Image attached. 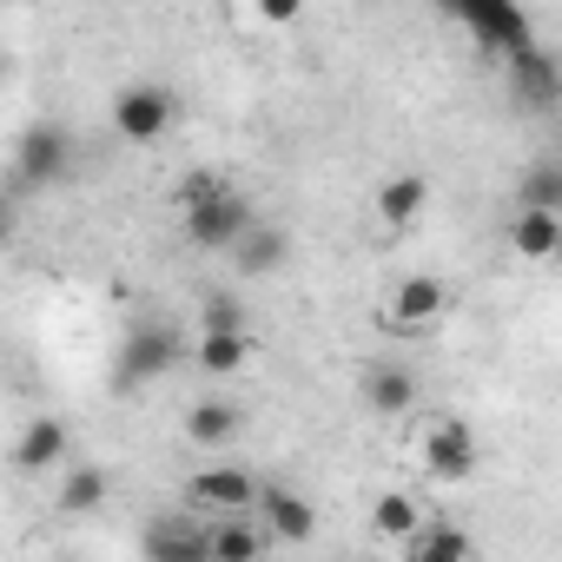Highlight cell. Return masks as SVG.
Instances as JSON below:
<instances>
[{
  "instance_id": "obj_1",
  "label": "cell",
  "mask_w": 562,
  "mask_h": 562,
  "mask_svg": "<svg viewBox=\"0 0 562 562\" xmlns=\"http://www.w3.org/2000/svg\"><path fill=\"white\" fill-rule=\"evenodd\" d=\"M186 351H192L186 325H172V318H139V325L120 338V351H113V378H106L113 397H133V391L159 384L166 371L186 364Z\"/></svg>"
},
{
  "instance_id": "obj_2",
  "label": "cell",
  "mask_w": 562,
  "mask_h": 562,
  "mask_svg": "<svg viewBox=\"0 0 562 562\" xmlns=\"http://www.w3.org/2000/svg\"><path fill=\"white\" fill-rule=\"evenodd\" d=\"M251 218H258V212H251V199H245L232 179H225L218 192H205L199 205H186V212H179V225H186V245H192V251H232V245H238V232H245Z\"/></svg>"
},
{
  "instance_id": "obj_3",
  "label": "cell",
  "mask_w": 562,
  "mask_h": 562,
  "mask_svg": "<svg viewBox=\"0 0 562 562\" xmlns=\"http://www.w3.org/2000/svg\"><path fill=\"white\" fill-rule=\"evenodd\" d=\"M172 120H179V100L159 80H133V87L113 93V133L126 146H159L172 133Z\"/></svg>"
},
{
  "instance_id": "obj_4",
  "label": "cell",
  "mask_w": 562,
  "mask_h": 562,
  "mask_svg": "<svg viewBox=\"0 0 562 562\" xmlns=\"http://www.w3.org/2000/svg\"><path fill=\"white\" fill-rule=\"evenodd\" d=\"M14 172H21V186H34V192L60 186V179L74 172V133L54 126V120H34V126L21 133V146H14Z\"/></svg>"
},
{
  "instance_id": "obj_5",
  "label": "cell",
  "mask_w": 562,
  "mask_h": 562,
  "mask_svg": "<svg viewBox=\"0 0 562 562\" xmlns=\"http://www.w3.org/2000/svg\"><path fill=\"white\" fill-rule=\"evenodd\" d=\"M450 312V285L437 271H411V278H397L391 285V299H384V331H430L437 318Z\"/></svg>"
},
{
  "instance_id": "obj_6",
  "label": "cell",
  "mask_w": 562,
  "mask_h": 562,
  "mask_svg": "<svg viewBox=\"0 0 562 562\" xmlns=\"http://www.w3.org/2000/svg\"><path fill=\"white\" fill-rule=\"evenodd\" d=\"M443 8L463 21V34H476L490 54H516V47H529L536 34H529V14L516 8V0H443Z\"/></svg>"
},
{
  "instance_id": "obj_7",
  "label": "cell",
  "mask_w": 562,
  "mask_h": 562,
  "mask_svg": "<svg viewBox=\"0 0 562 562\" xmlns=\"http://www.w3.org/2000/svg\"><path fill=\"white\" fill-rule=\"evenodd\" d=\"M251 516H258V529H265L271 542H312V536H318V509H312V496L278 490V483H258Z\"/></svg>"
},
{
  "instance_id": "obj_8",
  "label": "cell",
  "mask_w": 562,
  "mask_h": 562,
  "mask_svg": "<svg viewBox=\"0 0 562 562\" xmlns=\"http://www.w3.org/2000/svg\"><path fill=\"white\" fill-rule=\"evenodd\" d=\"M186 496H192L199 509H212V516H245V509L258 503V476H251L245 463H212V470H199V476L186 483Z\"/></svg>"
},
{
  "instance_id": "obj_9",
  "label": "cell",
  "mask_w": 562,
  "mask_h": 562,
  "mask_svg": "<svg viewBox=\"0 0 562 562\" xmlns=\"http://www.w3.org/2000/svg\"><path fill=\"white\" fill-rule=\"evenodd\" d=\"M146 562H205V522L192 509H166L139 529Z\"/></svg>"
},
{
  "instance_id": "obj_10",
  "label": "cell",
  "mask_w": 562,
  "mask_h": 562,
  "mask_svg": "<svg viewBox=\"0 0 562 562\" xmlns=\"http://www.w3.org/2000/svg\"><path fill=\"white\" fill-rule=\"evenodd\" d=\"M509 60V93L522 100V106H536V113H549L555 100H562V67H555V54L549 47H516V54H503Z\"/></svg>"
},
{
  "instance_id": "obj_11",
  "label": "cell",
  "mask_w": 562,
  "mask_h": 562,
  "mask_svg": "<svg viewBox=\"0 0 562 562\" xmlns=\"http://www.w3.org/2000/svg\"><path fill=\"white\" fill-rule=\"evenodd\" d=\"M424 470H430L437 483H463V476H476V430H470L463 417H443V424L424 437Z\"/></svg>"
},
{
  "instance_id": "obj_12",
  "label": "cell",
  "mask_w": 562,
  "mask_h": 562,
  "mask_svg": "<svg viewBox=\"0 0 562 562\" xmlns=\"http://www.w3.org/2000/svg\"><path fill=\"white\" fill-rule=\"evenodd\" d=\"M74 457V430L60 424V417H34L21 437H14V450H8V463L21 470V476H41V470H60Z\"/></svg>"
},
{
  "instance_id": "obj_13",
  "label": "cell",
  "mask_w": 562,
  "mask_h": 562,
  "mask_svg": "<svg viewBox=\"0 0 562 562\" xmlns=\"http://www.w3.org/2000/svg\"><path fill=\"white\" fill-rule=\"evenodd\" d=\"M285 258H292V232H285V225H265V218H251V225L238 232V245H232V265H238L245 285H251V278L285 271Z\"/></svg>"
},
{
  "instance_id": "obj_14",
  "label": "cell",
  "mask_w": 562,
  "mask_h": 562,
  "mask_svg": "<svg viewBox=\"0 0 562 562\" xmlns=\"http://www.w3.org/2000/svg\"><path fill=\"white\" fill-rule=\"evenodd\" d=\"M509 245H516V258H529V265H549V258L562 251V212L516 205V218H509Z\"/></svg>"
},
{
  "instance_id": "obj_15",
  "label": "cell",
  "mask_w": 562,
  "mask_h": 562,
  "mask_svg": "<svg viewBox=\"0 0 562 562\" xmlns=\"http://www.w3.org/2000/svg\"><path fill=\"white\" fill-rule=\"evenodd\" d=\"M251 351H258V345H251V325H245V331H199L186 358H192L205 378H238V371L251 364Z\"/></svg>"
},
{
  "instance_id": "obj_16",
  "label": "cell",
  "mask_w": 562,
  "mask_h": 562,
  "mask_svg": "<svg viewBox=\"0 0 562 562\" xmlns=\"http://www.w3.org/2000/svg\"><path fill=\"white\" fill-rule=\"evenodd\" d=\"M364 404H371V417H411L417 411V371L411 364H371L364 371Z\"/></svg>"
},
{
  "instance_id": "obj_17",
  "label": "cell",
  "mask_w": 562,
  "mask_h": 562,
  "mask_svg": "<svg viewBox=\"0 0 562 562\" xmlns=\"http://www.w3.org/2000/svg\"><path fill=\"white\" fill-rule=\"evenodd\" d=\"M238 430H245V404H232V397H199L186 411V437L199 450H225V443H238Z\"/></svg>"
},
{
  "instance_id": "obj_18",
  "label": "cell",
  "mask_w": 562,
  "mask_h": 562,
  "mask_svg": "<svg viewBox=\"0 0 562 562\" xmlns=\"http://www.w3.org/2000/svg\"><path fill=\"white\" fill-rule=\"evenodd\" d=\"M424 205H430V179H424V172H391V179L378 186V218H384L391 232H411V225L424 218Z\"/></svg>"
},
{
  "instance_id": "obj_19",
  "label": "cell",
  "mask_w": 562,
  "mask_h": 562,
  "mask_svg": "<svg viewBox=\"0 0 562 562\" xmlns=\"http://www.w3.org/2000/svg\"><path fill=\"white\" fill-rule=\"evenodd\" d=\"M271 549V536L258 529V516L245 509V516H218L212 529H205V555H218V562H258Z\"/></svg>"
},
{
  "instance_id": "obj_20",
  "label": "cell",
  "mask_w": 562,
  "mask_h": 562,
  "mask_svg": "<svg viewBox=\"0 0 562 562\" xmlns=\"http://www.w3.org/2000/svg\"><path fill=\"white\" fill-rule=\"evenodd\" d=\"M404 555H411V562H463V555H476V542H470V529H457V522H417V529L404 536Z\"/></svg>"
},
{
  "instance_id": "obj_21",
  "label": "cell",
  "mask_w": 562,
  "mask_h": 562,
  "mask_svg": "<svg viewBox=\"0 0 562 562\" xmlns=\"http://www.w3.org/2000/svg\"><path fill=\"white\" fill-rule=\"evenodd\" d=\"M106 490H113V476H106L100 463H74V470L60 476L54 509H60V516H87V509H100V503H106Z\"/></svg>"
},
{
  "instance_id": "obj_22",
  "label": "cell",
  "mask_w": 562,
  "mask_h": 562,
  "mask_svg": "<svg viewBox=\"0 0 562 562\" xmlns=\"http://www.w3.org/2000/svg\"><path fill=\"white\" fill-rule=\"evenodd\" d=\"M417 522H424V503H417V496H404V490H384V496L371 503V529H378L384 542H404Z\"/></svg>"
},
{
  "instance_id": "obj_23",
  "label": "cell",
  "mask_w": 562,
  "mask_h": 562,
  "mask_svg": "<svg viewBox=\"0 0 562 562\" xmlns=\"http://www.w3.org/2000/svg\"><path fill=\"white\" fill-rule=\"evenodd\" d=\"M516 205H542V212H562V166H555V159L529 166V172H522V186H516Z\"/></svg>"
},
{
  "instance_id": "obj_24",
  "label": "cell",
  "mask_w": 562,
  "mask_h": 562,
  "mask_svg": "<svg viewBox=\"0 0 562 562\" xmlns=\"http://www.w3.org/2000/svg\"><path fill=\"white\" fill-rule=\"evenodd\" d=\"M251 318H245V299H232V292H205V305H199V331H245Z\"/></svg>"
},
{
  "instance_id": "obj_25",
  "label": "cell",
  "mask_w": 562,
  "mask_h": 562,
  "mask_svg": "<svg viewBox=\"0 0 562 562\" xmlns=\"http://www.w3.org/2000/svg\"><path fill=\"white\" fill-rule=\"evenodd\" d=\"M251 14H258L265 27H292V21L305 14V0H251Z\"/></svg>"
},
{
  "instance_id": "obj_26",
  "label": "cell",
  "mask_w": 562,
  "mask_h": 562,
  "mask_svg": "<svg viewBox=\"0 0 562 562\" xmlns=\"http://www.w3.org/2000/svg\"><path fill=\"white\" fill-rule=\"evenodd\" d=\"M218 186H225V179H218V172H186V179H179V192H172V199H179V212H186V205H199V199H205V192H218Z\"/></svg>"
},
{
  "instance_id": "obj_27",
  "label": "cell",
  "mask_w": 562,
  "mask_h": 562,
  "mask_svg": "<svg viewBox=\"0 0 562 562\" xmlns=\"http://www.w3.org/2000/svg\"><path fill=\"white\" fill-rule=\"evenodd\" d=\"M14 225H21V218H14V205L0 199V245H14Z\"/></svg>"
}]
</instances>
